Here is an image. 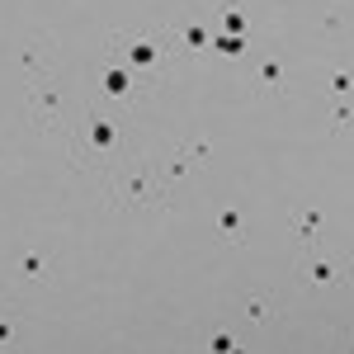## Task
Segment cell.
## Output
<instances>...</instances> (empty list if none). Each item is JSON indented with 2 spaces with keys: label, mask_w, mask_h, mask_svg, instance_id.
<instances>
[{
  "label": "cell",
  "mask_w": 354,
  "mask_h": 354,
  "mask_svg": "<svg viewBox=\"0 0 354 354\" xmlns=\"http://www.w3.org/2000/svg\"><path fill=\"white\" fill-rule=\"evenodd\" d=\"M113 203H137V208H147L151 198H156V170H151V161H137L128 165L118 180H113Z\"/></svg>",
  "instance_id": "cell-1"
},
{
  "label": "cell",
  "mask_w": 354,
  "mask_h": 354,
  "mask_svg": "<svg viewBox=\"0 0 354 354\" xmlns=\"http://www.w3.org/2000/svg\"><path fill=\"white\" fill-rule=\"evenodd\" d=\"M123 38V33H118ZM123 53H128V71H156L161 66V48L151 33H128L123 38Z\"/></svg>",
  "instance_id": "cell-2"
},
{
  "label": "cell",
  "mask_w": 354,
  "mask_h": 354,
  "mask_svg": "<svg viewBox=\"0 0 354 354\" xmlns=\"http://www.w3.org/2000/svg\"><path fill=\"white\" fill-rule=\"evenodd\" d=\"M62 104H66V95H62V90H57V85L48 81V76L33 85V95H28V109H33V118H38L43 128H53V123H57Z\"/></svg>",
  "instance_id": "cell-3"
},
{
  "label": "cell",
  "mask_w": 354,
  "mask_h": 354,
  "mask_svg": "<svg viewBox=\"0 0 354 354\" xmlns=\"http://www.w3.org/2000/svg\"><path fill=\"white\" fill-rule=\"evenodd\" d=\"M250 81H255V90H260V95H279V90H283V81H288L283 57H265V62L250 71Z\"/></svg>",
  "instance_id": "cell-4"
},
{
  "label": "cell",
  "mask_w": 354,
  "mask_h": 354,
  "mask_svg": "<svg viewBox=\"0 0 354 354\" xmlns=\"http://www.w3.org/2000/svg\"><path fill=\"white\" fill-rule=\"evenodd\" d=\"M85 137H90V151H100V156H109L113 147H118V128H113V118H104V113L90 118Z\"/></svg>",
  "instance_id": "cell-5"
},
{
  "label": "cell",
  "mask_w": 354,
  "mask_h": 354,
  "mask_svg": "<svg viewBox=\"0 0 354 354\" xmlns=\"http://www.w3.org/2000/svg\"><path fill=\"white\" fill-rule=\"evenodd\" d=\"M288 222H293V236H298V241H317V232H322L326 213H322V208H293Z\"/></svg>",
  "instance_id": "cell-6"
},
{
  "label": "cell",
  "mask_w": 354,
  "mask_h": 354,
  "mask_svg": "<svg viewBox=\"0 0 354 354\" xmlns=\"http://www.w3.org/2000/svg\"><path fill=\"white\" fill-rule=\"evenodd\" d=\"M218 33H236V38H245V33H250V19H245L241 0H222V10H218Z\"/></svg>",
  "instance_id": "cell-7"
},
{
  "label": "cell",
  "mask_w": 354,
  "mask_h": 354,
  "mask_svg": "<svg viewBox=\"0 0 354 354\" xmlns=\"http://www.w3.org/2000/svg\"><path fill=\"white\" fill-rule=\"evenodd\" d=\"M302 279H307L312 288H335V283H340V265H335V260H326V255H317V260L302 270Z\"/></svg>",
  "instance_id": "cell-8"
},
{
  "label": "cell",
  "mask_w": 354,
  "mask_h": 354,
  "mask_svg": "<svg viewBox=\"0 0 354 354\" xmlns=\"http://www.w3.org/2000/svg\"><path fill=\"white\" fill-rule=\"evenodd\" d=\"M100 85H104L109 100H128V90H133V71H128V66H109V71L100 76Z\"/></svg>",
  "instance_id": "cell-9"
},
{
  "label": "cell",
  "mask_w": 354,
  "mask_h": 354,
  "mask_svg": "<svg viewBox=\"0 0 354 354\" xmlns=\"http://www.w3.org/2000/svg\"><path fill=\"white\" fill-rule=\"evenodd\" d=\"M19 66H24V71L33 76V81H43V76L53 71V62H48V57L38 53V43H24V53H19Z\"/></svg>",
  "instance_id": "cell-10"
},
{
  "label": "cell",
  "mask_w": 354,
  "mask_h": 354,
  "mask_svg": "<svg viewBox=\"0 0 354 354\" xmlns=\"http://www.w3.org/2000/svg\"><path fill=\"white\" fill-rule=\"evenodd\" d=\"M241 227H245L241 208H222V213H218V232H222V236H227L232 245H241V236H245Z\"/></svg>",
  "instance_id": "cell-11"
},
{
  "label": "cell",
  "mask_w": 354,
  "mask_h": 354,
  "mask_svg": "<svg viewBox=\"0 0 354 354\" xmlns=\"http://www.w3.org/2000/svg\"><path fill=\"white\" fill-rule=\"evenodd\" d=\"M19 274H24V279H43V274H48V255H43V250H24V255H19Z\"/></svg>",
  "instance_id": "cell-12"
},
{
  "label": "cell",
  "mask_w": 354,
  "mask_h": 354,
  "mask_svg": "<svg viewBox=\"0 0 354 354\" xmlns=\"http://www.w3.org/2000/svg\"><path fill=\"white\" fill-rule=\"evenodd\" d=\"M208 43H213L222 57H241V53H245V38H236V33H213Z\"/></svg>",
  "instance_id": "cell-13"
},
{
  "label": "cell",
  "mask_w": 354,
  "mask_h": 354,
  "mask_svg": "<svg viewBox=\"0 0 354 354\" xmlns=\"http://www.w3.org/2000/svg\"><path fill=\"white\" fill-rule=\"evenodd\" d=\"M208 38H213L208 24H185L180 28V43H189V48H208Z\"/></svg>",
  "instance_id": "cell-14"
},
{
  "label": "cell",
  "mask_w": 354,
  "mask_h": 354,
  "mask_svg": "<svg viewBox=\"0 0 354 354\" xmlns=\"http://www.w3.org/2000/svg\"><path fill=\"white\" fill-rule=\"evenodd\" d=\"M270 312H274V307H270L265 293H250V298H245V317H250V322H265Z\"/></svg>",
  "instance_id": "cell-15"
},
{
  "label": "cell",
  "mask_w": 354,
  "mask_h": 354,
  "mask_svg": "<svg viewBox=\"0 0 354 354\" xmlns=\"http://www.w3.org/2000/svg\"><path fill=\"white\" fill-rule=\"evenodd\" d=\"M340 24H345V5H340V0H330V10H326V19H322V28H326V33H335Z\"/></svg>",
  "instance_id": "cell-16"
},
{
  "label": "cell",
  "mask_w": 354,
  "mask_h": 354,
  "mask_svg": "<svg viewBox=\"0 0 354 354\" xmlns=\"http://www.w3.org/2000/svg\"><path fill=\"white\" fill-rule=\"evenodd\" d=\"M208 350L227 354V350H236V340H232V335H227V330H218V335H213V340H208Z\"/></svg>",
  "instance_id": "cell-17"
},
{
  "label": "cell",
  "mask_w": 354,
  "mask_h": 354,
  "mask_svg": "<svg viewBox=\"0 0 354 354\" xmlns=\"http://www.w3.org/2000/svg\"><path fill=\"white\" fill-rule=\"evenodd\" d=\"M330 90L345 95V90H350V71H330Z\"/></svg>",
  "instance_id": "cell-18"
},
{
  "label": "cell",
  "mask_w": 354,
  "mask_h": 354,
  "mask_svg": "<svg viewBox=\"0 0 354 354\" xmlns=\"http://www.w3.org/2000/svg\"><path fill=\"white\" fill-rule=\"evenodd\" d=\"M330 128H335V133H340V128H350V104H340V109H335V123H330Z\"/></svg>",
  "instance_id": "cell-19"
},
{
  "label": "cell",
  "mask_w": 354,
  "mask_h": 354,
  "mask_svg": "<svg viewBox=\"0 0 354 354\" xmlns=\"http://www.w3.org/2000/svg\"><path fill=\"white\" fill-rule=\"evenodd\" d=\"M10 340H15V322H5V317H0V345H10Z\"/></svg>",
  "instance_id": "cell-20"
}]
</instances>
